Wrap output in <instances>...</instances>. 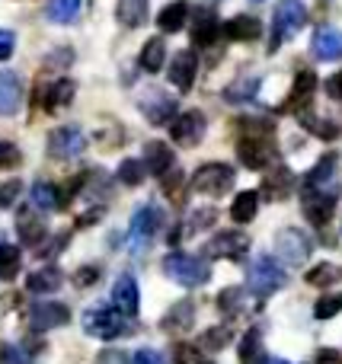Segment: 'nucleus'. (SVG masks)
Returning a JSON list of instances; mask_svg holds the SVG:
<instances>
[{"mask_svg": "<svg viewBox=\"0 0 342 364\" xmlns=\"http://www.w3.org/2000/svg\"><path fill=\"white\" fill-rule=\"evenodd\" d=\"M205 132H208V122H205V115L198 112V109H189V112H183L176 122H173V128H170L173 141H176V144H183V147L202 144Z\"/></svg>", "mask_w": 342, "mask_h": 364, "instance_id": "nucleus-9", "label": "nucleus"}, {"mask_svg": "<svg viewBox=\"0 0 342 364\" xmlns=\"http://www.w3.org/2000/svg\"><path fill=\"white\" fill-rule=\"evenodd\" d=\"M230 342V329L228 326H218V329H208V333L202 336V342L198 346L208 348V352H218V348H224Z\"/></svg>", "mask_w": 342, "mask_h": 364, "instance_id": "nucleus-41", "label": "nucleus"}, {"mask_svg": "<svg viewBox=\"0 0 342 364\" xmlns=\"http://www.w3.org/2000/svg\"><path fill=\"white\" fill-rule=\"evenodd\" d=\"M294 186V176L288 166H272V170L266 173V179H262V192H266V198H285L288 192H292Z\"/></svg>", "mask_w": 342, "mask_h": 364, "instance_id": "nucleus-22", "label": "nucleus"}, {"mask_svg": "<svg viewBox=\"0 0 342 364\" xmlns=\"http://www.w3.org/2000/svg\"><path fill=\"white\" fill-rule=\"evenodd\" d=\"M164 275L176 282L179 288H202L211 278V269L205 265V259L192 256V252H170L164 259Z\"/></svg>", "mask_w": 342, "mask_h": 364, "instance_id": "nucleus-1", "label": "nucleus"}, {"mask_svg": "<svg viewBox=\"0 0 342 364\" xmlns=\"http://www.w3.org/2000/svg\"><path fill=\"white\" fill-rule=\"evenodd\" d=\"M224 36H228L230 42H256V38H262V23L256 16L240 13V16H234L230 23H224Z\"/></svg>", "mask_w": 342, "mask_h": 364, "instance_id": "nucleus-20", "label": "nucleus"}, {"mask_svg": "<svg viewBox=\"0 0 342 364\" xmlns=\"http://www.w3.org/2000/svg\"><path fill=\"white\" fill-rule=\"evenodd\" d=\"M186 19H189V4H186V0H173V4H166L164 10H160L157 26H160V32L173 36V32H179L186 26Z\"/></svg>", "mask_w": 342, "mask_h": 364, "instance_id": "nucleus-23", "label": "nucleus"}, {"mask_svg": "<svg viewBox=\"0 0 342 364\" xmlns=\"http://www.w3.org/2000/svg\"><path fill=\"white\" fill-rule=\"evenodd\" d=\"M164 61H166V42L164 38H151V42L141 48V68H144L147 74H157V70H164Z\"/></svg>", "mask_w": 342, "mask_h": 364, "instance_id": "nucleus-30", "label": "nucleus"}, {"mask_svg": "<svg viewBox=\"0 0 342 364\" xmlns=\"http://www.w3.org/2000/svg\"><path fill=\"white\" fill-rule=\"evenodd\" d=\"M237 358H240V364H269L260 329H250V333L240 339V352H237Z\"/></svg>", "mask_w": 342, "mask_h": 364, "instance_id": "nucleus-26", "label": "nucleus"}, {"mask_svg": "<svg viewBox=\"0 0 342 364\" xmlns=\"http://www.w3.org/2000/svg\"><path fill=\"white\" fill-rule=\"evenodd\" d=\"M13 48H16V36L10 29H0V61H6L13 55Z\"/></svg>", "mask_w": 342, "mask_h": 364, "instance_id": "nucleus-49", "label": "nucleus"}, {"mask_svg": "<svg viewBox=\"0 0 342 364\" xmlns=\"http://www.w3.org/2000/svg\"><path fill=\"white\" fill-rule=\"evenodd\" d=\"M198 364H208V361H198Z\"/></svg>", "mask_w": 342, "mask_h": 364, "instance_id": "nucleus-56", "label": "nucleus"}, {"mask_svg": "<svg viewBox=\"0 0 342 364\" xmlns=\"http://www.w3.org/2000/svg\"><path fill=\"white\" fill-rule=\"evenodd\" d=\"M196 70H198V61H196V55L192 51H179L176 58H173V64H170V83L176 90H192V83H196Z\"/></svg>", "mask_w": 342, "mask_h": 364, "instance_id": "nucleus-19", "label": "nucleus"}, {"mask_svg": "<svg viewBox=\"0 0 342 364\" xmlns=\"http://www.w3.org/2000/svg\"><path fill=\"white\" fill-rule=\"evenodd\" d=\"M96 278H100V269H96V265H83L74 275V284L77 288H90V284H96Z\"/></svg>", "mask_w": 342, "mask_h": 364, "instance_id": "nucleus-48", "label": "nucleus"}, {"mask_svg": "<svg viewBox=\"0 0 342 364\" xmlns=\"http://www.w3.org/2000/svg\"><path fill=\"white\" fill-rule=\"evenodd\" d=\"M192 192L198 195H224L234 188V170H230L228 164H205L196 170V176H192Z\"/></svg>", "mask_w": 342, "mask_h": 364, "instance_id": "nucleus-6", "label": "nucleus"}, {"mask_svg": "<svg viewBox=\"0 0 342 364\" xmlns=\"http://www.w3.org/2000/svg\"><path fill=\"white\" fill-rule=\"evenodd\" d=\"M132 364H166V361H164V355L154 352V348H141V352H134Z\"/></svg>", "mask_w": 342, "mask_h": 364, "instance_id": "nucleus-50", "label": "nucleus"}, {"mask_svg": "<svg viewBox=\"0 0 342 364\" xmlns=\"http://www.w3.org/2000/svg\"><path fill=\"white\" fill-rule=\"evenodd\" d=\"M16 233H19V240H23V243H29V246L42 243V237H45V220L36 218L32 211H19V218H16Z\"/></svg>", "mask_w": 342, "mask_h": 364, "instance_id": "nucleus-27", "label": "nucleus"}, {"mask_svg": "<svg viewBox=\"0 0 342 364\" xmlns=\"http://www.w3.org/2000/svg\"><path fill=\"white\" fill-rule=\"evenodd\" d=\"M247 250H250V240L240 230H221L208 243V256H215V259H240V256H247Z\"/></svg>", "mask_w": 342, "mask_h": 364, "instance_id": "nucleus-12", "label": "nucleus"}, {"mask_svg": "<svg viewBox=\"0 0 342 364\" xmlns=\"http://www.w3.org/2000/svg\"><path fill=\"white\" fill-rule=\"evenodd\" d=\"M164 227V214H160L157 205H144L134 211L132 218V227H128V243H132L134 252H144L147 246L154 243L157 230Z\"/></svg>", "mask_w": 342, "mask_h": 364, "instance_id": "nucleus-5", "label": "nucleus"}, {"mask_svg": "<svg viewBox=\"0 0 342 364\" xmlns=\"http://www.w3.org/2000/svg\"><path fill=\"white\" fill-rule=\"evenodd\" d=\"M77 13H80V0H48V6H45V19L58 26L74 23Z\"/></svg>", "mask_w": 342, "mask_h": 364, "instance_id": "nucleus-29", "label": "nucleus"}, {"mask_svg": "<svg viewBox=\"0 0 342 364\" xmlns=\"http://www.w3.org/2000/svg\"><path fill=\"white\" fill-rule=\"evenodd\" d=\"M26 288H29L32 294H51V291L61 288V272H58L55 265H42V269H36L26 278Z\"/></svg>", "mask_w": 342, "mask_h": 364, "instance_id": "nucleus-24", "label": "nucleus"}, {"mask_svg": "<svg viewBox=\"0 0 342 364\" xmlns=\"http://www.w3.org/2000/svg\"><path fill=\"white\" fill-rule=\"evenodd\" d=\"M304 19H307V10L301 0H282L272 16V42H269V51H279V45L285 38H292L304 26Z\"/></svg>", "mask_w": 342, "mask_h": 364, "instance_id": "nucleus-4", "label": "nucleus"}, {"mask_svg": "<svg viewBox=\"0 0 342 364\" xmlns=\"http://www.w3.org/2000/svg\"><path fill=\"white\" fill-rule=\"evenodd\" d=\"M326 87H330V96H333V100H342V74L333 77V80L326 83Z\"/></svg>", "mask_w": 342, "mask_h": 364, "instance_id": "nucleus-53", "label": "nucleus"}, {"mask_svg": "<svg viewBox=\"0 0 342 364\" xmlns=\"http://www.w3.org/2000/svg\"><path fill=\"white\" fill-rule=\"evenodd\" d=\"M192 36H196L198 45H211L218 36V19L208 10H198L196 19H192Z\"/></svg>", "mask_w": 342, "mask_h": 364, "instance_id": "nucleus-33", "label": "nucleus"}, {"mask_svg": "<svg viewBox=\"0 0 342 364\" xmlns=\"http://www.w3.org/2000/svg\"><path fill=\"white\" fill-rule=\"evenodd\" d=\"M19 192H23V182H19V179L4 182V186H0V208H10L13 201L19 198Z\"/></svg>", "mask_w": 342, "mask_h": 364, "instance_id": "nucleus-43", "label": "nucleus"}, {"mask_svg": "<svg viewBox=\"0 0 342 364\" xmlns=\"http://www.w3.org/2000/svg\"><path fill=\"white\" fill-rule=\"evenodd\" d=\"M176 361H179V364H198L196 348H189V346H179V348H176Z\"/></svg>", "mask_w": 342, "mask_h": 364, "instance_id": "nucleus-52", "label": "nucleus"}, {"mask_svg": "<svg viewBox=\"0 0 342 364\" xmlns=\"http://www.w3.org/2000/svg\"><path fill=\"white\" fill-rule=\"evenodd\" d=\"M275 250H279V259L285 265H304L307 256H311V250H314V243L304 230L285 227V230H279V237H275Z\"/></svg>", "mask_w": 342, "mask_h": 364, "instance_id": "nucleus-7", "label": "nucleus"}, {"mask_svg": "<svg viewBox=\"0 0 342 364\" xmlns=\"http://www.w3.org/2000/svg\"><path fill=\"white\" fill-rule=\"evenodd\" d=\"M215 218H218V214L211 211V208H198V211H196V220H192V224H186V230L196 233V230H202V227H208Z\"/></svg>", "mask_w": 342, "mask_h": 364, "instance_id": "nucleus-47", "label": "nucleus"}, {"mask_svg": "<svg viewBox=\"0 0 342 364\" xmlns=\"http://www.w3.org/2000/svg\"><path fill=\"white\" fill-rule=\"evenodd\" d=\"M70 320V310L64 304H55V301H45V304H36L29 310V326L36 333H48V329H58Z\"/></svg>", "mask_w": 342, "mask_h": 364, "instance_id": "nucleus-10", "label": "nucleus"}, {"mask_svg": "<svg viewBox=\"0 0 342 364\" xmlns=\"http://www.w3.org/2000/svg\"><path fill=\"white\" fill-rule=\"evenodd\" d=\"M112 307L119 310L122 316H138V307H141V297H138V282L132 275H122L112 288Z\"/></svg>", "mask_w": 342, "mask_h": 364, "instance_id": "nucleus-14", "label": "nucleus"}, {"mask_svg": "<svg viewBox=\"0 0 342 364\" xmlns=\"http://www.w3.org/2000/svg\"><path fill=\"white\" fill-rule=\"evenodd\" d=\"M102 364H128L122 352H102Z\"/></svg>", "mask_w": 342, "mask_h": 364, "instance_id": "nucleus-54", "label": "nucleus"}, {"mask_svg": "<svg viewBox=\"0 0 342 364\" xmlns=\"http://www.w3.org/2000/svg\"><path fill=\"white\" fill-rule=\"evenodd\" d=\"M16 272H19V250L16 246H10V243H4L0 246V278H16Z\"/></svg>", "mask_w": 342, "mask_h": 364, "instance_id": "nucleus-39", "label": "nucleus"}, {"mask_svg": "<svg viewBox=\"0 0 342 364\" xmlns=\"http://www.w3.org/2000/svg\"><path fill=\"white\" fill-rule=\"evenodd\" d=\"M74 93H77L74 80H58V83H51V87L45 90V109H48V112H61L64 106H70Z\"/></svg>", "mask_w": 342, "mask_h": 364, "instance_id": "nucleus-28", "label": "nucleus"}, {"mask_svg": "<svg viewBox=\"0 0 342 364\" xmlns=\"http://www.w3.org/2000/svg\"><path fill=\"white\" fill-rule=\"evenodd\" d=\"M314 364H342V355L336 352V348H320Z\"/></svg>", "mask_w": 342, "mask_h": 364, "instance_id": "nucleus-51", "label": "nucleus"}, {"mask_svg": "<svg viewBox=\"0 0 342 364\" xmlns=\"http://www.w3.org/2000/svg\"><path fill=\"white\" fill-rule=\"evenodd\" d=\"M32 205L42 208V211H55L61 205V192H58L51 182H36L32 186Z\"/></svg>", "mask_w": 342, "mask_h": 364, "instance_id": "nucleus-35", "label": "nucleus"}, {"mask_svg": "<svg viewBox=\"0 0 342 364\" xmlns=\"http://www.w3.org/2000/svg\"><path fill=\"white\" fill-rule=\"evenodd\" d=\"M311 51L320 58V61H339L342 58V29H333V26L317 29L314 32Z\"/></svg>", "mask_w": 342, "mask_h": 364, "instance_id": "nucleus-17", "label": "nucleus"}, {"mask_svg": "<svg viewBox=\"0 0 342 364\" xmlns=\"http://www.w3.org/2000/svg\"><path fill=\"white\" fill-rule=\"evenodd\" d=\"M147 176V166H144V160H122V166H119V179L125 182V186H141Z\"/></svg>", "mask_w": 342, "mask_h": 364, "instance_id": "nucleus-38", "label": "nucleus"}, {"mask_svg": "<svg viewBox=\"0 0 342 364\" xmlns=\"http://www.w3.org/2000/svg\"><path fill=\"white\" fill-rule=\"evenodd\" d=\"M333 208H336V195L333 192H324V188H311L304 195V214L311 224L324 227L326 220L333 218Z\"/></svg>", "mask_w": 342, "mask_h": 364, "instance_id": "nucleus-15", "label": "nucleus"}, {"mask_svg": "<svg viewBox=\"0 0 342 364\" xmlns=\"http://www.w3.org/2000/svg\"><path fill=\"white\" fill-rule=\"evenodd\" d=\"M83 333L93 339L112 342L128 333V316H122L115 307H93L83 314Z\"/></svg>", "mask_w": 342, "mask_h": 364, "instance_id": "nucleus-2", "label": "nucleus"}, {"mask_svg": "<svg viewBox=\"0 0 342 364\" xmlns=\"http://www.w3.org/2000/svg\"><path fill=\"white\" fill-rule=\"evenodd\" d=\"M333 173H336V154H326V157H320L317 166L307 173V188H324L326 182L333 179Z\"/></svg>", "mask_w": 342, "mask_h": 364, "instance_id": "nucleus-34", "label": "nucleus"}, {"mask_svg": "<svg viewBox=\"0 0 342 364\" xmlns=\"http://www.w3.org/2000/svg\"><path fill=\"white\" fill-rule=\"evenodd\" d=\"M115 16H119L122 26H128V29H138V26L147 23V0H119V6H115Z\"/></svg>", "mask_w": 342, "mask_h": 364, "instance_id": "nucleus-25", "label": "nucleus"}, {"mask_svg": "<svg viewBox=\"0 0 342 364\" xmlns=\"http://www.w3.org/2000/svg\"><path fill=\"white\" fill-rule=\"evenodd\" d=\"M0 364H32V361L19 346H4L0 348Z\"/></svg>", "mask_w": 342, "mask_h": 364, "instance_id": "nucleus-44", "label": "nucleus"}, {"mask_svg": "<svg viewBox=\"0 0 342 364\" xmlns=\"http://www.w3.org/2000/svg\"><path fill=\"white\" fill-rule=\"evenodd\" d=\"M314 90H317V77L298 74V80H294V87H292V96H288V109H304L307 100L314 96Z\"/></svg>", "mask_w": 342, "mask_h": 364, "instance_id": "nucleus-32", "label": "nucleus"}, {"mask_svg": "<svg viewBox=\"0 0 342 364\" xmlns=\"http://www.w3.org/2000/svg\"><path fill=\"white\" fill-rule=\"evenodd\" d=\"M336 314H342V294H324L314 307V316L317 320H333Z\"/></svg>", "mask_w": 342, "mask_h": 364, "instance_id": "nucleus-40", "label": "nucleus"}, {"mask_svg": "<svg viewBox=\"0 0 342 364\" xmlns=\"http://www.w3.org/2000/svg\"><path fill=\"white\" fill-rule=\"evenodd\" d=\"M339 278H342V269L339 265H330V262H320L307 272V284H314V288H330Z\"/></svg>", "mask_w": 342, "mask_h": 364, "instance_id": "nucleus-37", "label": "nucleus"}, {"mask_svg": "<svg viewBox=\"0 0 342 364\" xmlns=\"http://www.w3.org/2000/svg\"><path fill=\"white\" fill-rule=\"evenodd\" d=\"M256 211H260V195L256 192H240L234 198V205H230V218L237 224H250L256 218Z\"/></svg>", "mask_w": 342, "mask_h": 364, "instance_id": "nucleus-31", "label": "nucleus"}, {"mask_svg": "<svg viewBox=\"0 0 342 364\" xmlns=\"http://www.w3.org/2000/svg\"><path fill=\"white\" fill-rule=\"evenodd\" d=\"M269 364H288V361H282V358H275V361H269Z\"/></svg>", "mask_w": 342, "mask_h": 364, "instance_id": "nucleus-55", "label": "nucleus"}, {"mask_svg": "<svg viewBox=\"0 0 342 364\" xmlns=\"http://www.w3.org/2000/svg\"><path fill=\"white\" fill-rule=\"evenodd\" d=\"M237 157H240V164L247 170H262V166H269L275 160V147L266 138H243L237 144Z\"/></svg>", "mask_w": 342, "mask_h": 364, "instance_id": "nucleus-11", "label": "nucleus"}, {"mask_svg": "<svg viewBox=\"0 0 342 364\" xmlns=\"http://www.w3.org/2000/svg\"><path fill=\"white\" fill-rule=\"evenodd\" d=\"M285 282H288L285 269H282L272 256H256L253 265H250V272H247L250 291H253V294H260V297L275 294L279 288H285Z\"/></svg>", "mask_w": 342, "mask_h": 364, "instance_id": "nucleus-3", "label": "nucleus"}, {"mask_svg": "<svg viewBox=\"0 0 342 364\" xmlns=\"http://www.w3.org/2000/svg\"><path fill=\"white\" fill-rule=\"evenodd\" d=\"M23 102V80L13 70H0V119L13 115Z\"/></svg>", "mask_w": 342, "mask_h": 364, "instance_id": "nucleus-18", "label": "nucleus"}, {"mask_svg": "<svg viewBox=\"0 0 342 364\" xmlns=\"http://www.w3.org/2000/svg\"><path fill=\"white\" fill-rule=\"evenodd\" d=\"M138 106H141V112L147 115V122H151V125H164V122L170 119L173 112H176V102H173V96H166L164 90H157V87L147 90V93L138 100Z\"/></svg>", "mask_w": 342, "mask_h": 364, "instance_id": "nucleus-13", "label": "nucleus"}, {"mask_svg": "<svg viewBox=\"0 0 342 364\" xmlns=\"http://www.w3.org/2000/svg\"><path fill=\"white\" fill-rule=\"evenodd\" d=\"M240 304H243V297H240V291H237V288H228L221 297H218V307H221L224 314H234V310H240Z\"/></svg>", "mask_w": 342, "mask_h": 364, "instance_id": "nucleus-45", "label": "nucleus"}, {"mask_svg": "<svg viewBox=\"0 0 342 364\" xmlns=\"http://www.w3.org/2000/svg\"><path fill=\"white\" fill-rule=\"evenodd\" d=\"M83 147H87V138H83V132L77 125H61L48 134V157H55V160L80 157Z\"/></svg>", "mask_w": 342, "mask_h": 364, "instance_id": "nucleus-8", "label": "nucleus"}, {"mask_svg": "<svg viewBox=\"0 0 342 364\" xmlns=\"http://www.w3.org/2000/svg\"><path fill=\"white\" fill-rule=\"evenodd\" d=\"M19 164V151L10 144V141H0V170H10V166Z\"/></svg>", "mask_w": 342, "mask_h": 364, "instance_id": "nucleus-46", "label": "nucleus"}, {"mask_svg": "<svg viewBox=\"0 0 342 364\" xmlns=\"http://www.w3.org/2000/svg\"><path fill=\"white\" fill-rule=\"evenodd\" d=\"M256 90H260V77H243V80L230 83L224 100L228 102H250V100H256Z\"/></svg>", "mask_w": 342, "mask_h": 364, "instance_id": "nucleus-36", "label": "nucleus"}, {"mask_svg": "<svg viewBox=\"0 0 342 364\" xmlns=\"http://www.w3.org/2000/svg\"><path fill=\"white\" fill-rule=\"evenodd\" d=\"M144 166L154 173V176L164 179L166 173H173V151L164 144V141H151L144 147Z\"/></svg>", "mask_w": 342, "mask_h": 364, "instance_id": "nucleus-21", "label": "nucleus"}, {"mask_svg": "<svg viewBox=\"0 0 342 364\" xmlns=\"http://www.w3.org/2000/svg\"><path fill=\"white\" fill-rule=\"evenodd\" d=\"M301 122L307 125V132L320 134V138H336L339 128L333 125V122H324V119H311V115H301Z\"/></svg>", "mask_w": 342, "mask_h": 364, "instance_id": "nucleus-42", "label": "nucleus"}, {"mask_svg": "<svg viewBox=\"0 0 342 364\" xmlns=\"http://www.w3.org/2000/svg\"><path fill=\"white\" fill-rule=\"evenodd\" d=\"M192 320H196V304L186 297V301L173 304V307L166 310L164 320H160V329H164L166 336H183V333H189Z\"/></svg>", "mask_w": 342, "mask_h": 364, "instance_id": "nucleus-16", "label": "nucleus"}]
</instances>
